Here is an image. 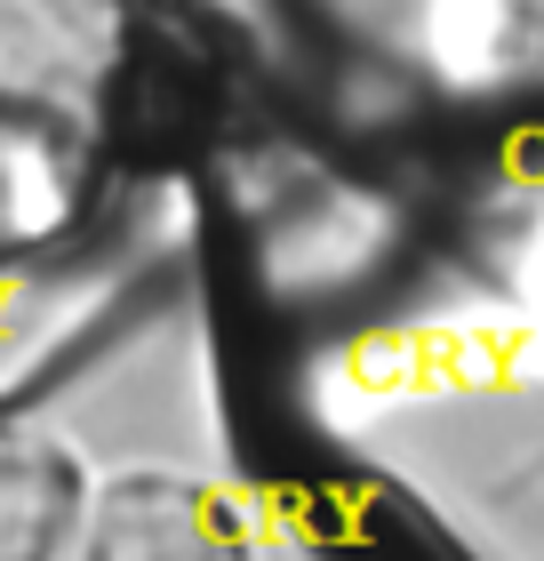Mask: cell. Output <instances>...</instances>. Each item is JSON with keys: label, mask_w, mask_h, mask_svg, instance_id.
<instances>
[{"label": "cell", "mask_w": 544, "mask_h": 561, "mask_svg": "<svg viewBox=\"0 0 544 561\" xmlns=\"http://www.w3.org/2000/svg\"><path fill=\"white\" fill-rule=\"evenodd\" d=\"M57 538V473L24 449H0V561H40Z\"/></svg>", "instance_id": "1"}]
</instances>
